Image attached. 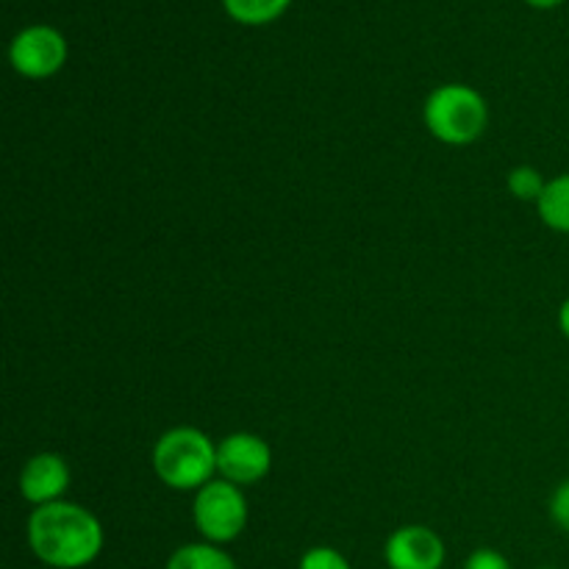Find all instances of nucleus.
Listing matches in <instances>:
<instances>
[{
    "mask_svg": "<svg viewBox=\"0 0 569 569\" xmlns=\"http://www.w3.org/2000/svg\"><path fill=\"white\" fill-rule=\"evenodd\" d=\"M28 548L50 569H83L103 553L106 531L81 503L59 500L31 511L26 526Z\"/></svg>",
    "mask_w": 569,
    "mask_h": 569,
    "instance_id": "nucleus-1",
    "label": "nucleus"
},
{
    "mask_svg": "<svg viewBox=\"0 0 569 569\" xmlns=\"http://www.w3.org/2000/svg\"><path fill=\"white\" fill-rule=\"evenodd\" d=\"M156 478L176 492H198L217 478V442L194 426L161 433L150 456Z\"/></svg>",
    "mask_w": 569,
    "mask_h": 569,
    "instance_id": "nucleus-2",
    "label": "nucleus"
},
{
    "mask_svg": "<svg viewBox=\"0 0 569 569\" xmlns=\"http://www.w3.org/2000/svg\"><path fill=\"white\" fill-rule=\"evenodd\" d=\"M422 122L437 142L465 148L478 142L489 128V103L476 87L442 83L422 103Z\"/></svg>",
    "mask_w": 569,
    "mask_h": 569,
    "instance_id": "nucleus-3",
    "label": "nucleus"
},
{
    "mask_svg": "<svg viewBox=\"0 0 569 569\" xmlns=\"http://www.w3.org/2000/svg\"><path fill=\"white\" fill-rule=\"evenodd\" d=\"M248 520L250 506L242 487H233L222 478H214V481L194 492L192 522L203 542L226 548V545L237 542L242 537Z\"/></svg>",
    "mask_w": 569,
    "mask_h": 569,
    "instance_id": "nucleus-4",
    "label": "nucleus"
},
{
    "mask_svg": "<svg viewBox=\"0 0 569 569\" xmlns=\"http://www.w3.org/2000/svg\"><path fill=\"white\" fill-rule=\"evenodd\" d=\"M70 56V44L67 37L53 26L44 22H33L22 31L14 33L9 44V64L17 76L28 78V81H44L61 72Z\"/></svg>",
    "mask_w": 569,
    "mask_h": 569,
    "instance_id": "nucleus-5",
    "label": "nucleus"
},
{
    "mask_svg": "<svg viewBox=\"0 0 569 569\" xmlns=\"http://www.w3.org/2000/svg\"><path fill=\"white\" fill-rule=\"evenodd\" d=\"M272 470V448L264 437L250 431L228 433L217 442V478L233 487H253Z\"/></svg>",
    "mask_w": 569,
    "mask_h": 569,
    "instance_id": "nucleus-6",
    "label": "nucleus"
},
{
    "mask_svg": "<svg viewBox=\"0 0 569 569\" xmlns=\"http://www.w3.org/2000/svg\"><path fill=\"white\" fill-rule=\"evenodd\" d=\"M445 559V539L428 526H400L383 545V561L389 569H442Z\"/></svg>",
    "mask_w": 569,
    "mask_h": 569,
    "instance_id": "nucleus-7",
    "label": "nucleus"
},
{
    "mask_svg": "<svg viewBox=\"0 0 569 569\" xmlns=\"http://www.w3.org/2000/svg\"><path fill=\"white\" fill-rule=\"evenodd\" d=\"M72 472L70 465L61 453H44L31 456V459L22 465L20 470V495L26 503H31L33 509L39 506H50L64 500L67 489H70Z\"/></svg>",
    "mask_w": 569,
    "mask_h": 569,
    "instance_id": "nucleus-8",
    "label": "nucleus"
},
{
    "mask_svg": "<svg viewBox=\"0 0 569 569\" xmlns=\"http://www.w3.org/2000/svg\"><path fill=\"white\" fill-rule=\"evenodd\" d=\"M164 569H239L226 548L211 542H189L170 553Z\"/></svg>",
    "mask_w": 569,
    "mask_h": 569,
    "instance_id": "nucleus-9",
    "label": "nucleus"
},
{
    "mask_svg": "<svg viewBox=\"0 0 569 569\" xmlns=\"http://www.w3.org/2000/svg\"><path fill=\"white\" fill-rule=\"evenodd\" d=\"M539 220L556 233H569V172L550 178L537 203Z\"/></svg>",
    "mask_w": 569,
    "mask_h": 569,
    "instance_id": "nucleus-10",
    "label": "nucleus"
},
{
    "mask_svg": "<svg viewBox=\"0 0 569 569\" xmlns=\"http://www.w3.org/2000/svg\"><path fill=\"white\" fill-rule=\"evenodd\" d=\"M292 0H222V9L239 26H270L287 14Z\"/></svg>",
    "mask_w": 569,
    "mask_h": 569,
    "instance_id": "nucleus-11",
    "label": "nucleus"
},
{
    "mask_svg": "<svg viewBox=\"0 0 569 569\" xmlns=\"http://www.w3.org/2000/svg\"><path fill=\"white\" fill-rule=\"evenodd\" d=\"M506 187H509V192L515 194L517 200L537 206L539 198H542L545 187H548V181H545V176L537 170V167L520 164L509 170V176H506Z\"/></svg>",
    "mask_w": 569,
    "mask_h": 569,
    "instance_id": "nucleus-12",
    "label": "nucleus"
},
{
    "mask_svg": "<svg viewBox=\"0 0 569 569\" xmlns=\"http://www.w3.org/2000/svg\"><path fill=\"white\" fill-rule=\"evenodd\" d=\"M298 569H353L350 561L345 559V553H339L331 545H317V548H309L303 556H300Z\"/></svg>",
    "mask_w": 569,
    "mask_h": 569,
    "instance_id": "nucleus-13",
    "label": "nucleus"
},
{
    "mask_svg": "<svg viewBox=\"0 0 569 569\" xmlns=\"http://www.w3.org/2000/svg\"><path fill=\"white\" fill-rule=\"evenodd\" d=\"M465 569H515V567H511V561L506 559L500 550L478 548V550H472L470 556H467Z\"/></svg>",
    "mask_w": 569,
    "mask_h": 569,
    "instance_id": "nucleus-14",
    "label": "nucleus"
},
{
    "mask_svg": "<svg viewBox=\"0 0 569 569\" xmlns=\"http://www.w3.org/2000/svg\"><path fill=\"white\" fill-rule=\"evenodd\" d=\"M550 520L569 537V478L561 481L556 492L550 495Z\"/></svg>",
    "mask_w": 569,
    "mask_h": 569,
    "instance_id": "nucleus-15",
    "label": "nucleus"
},
{
    "mask_svg": "<svg viewBox=\"0 0 569 569\" xmlns=\"http://www.w3.org/2000/svg\"><path fill=\"white\" fill-rule=\"evenodd\" d=\"M559 328H561V333L569 339V298L561 303V309H559Z\"/></svg>",
    "mask_w": 569,
    "mask_h": 569,
    "instance_id": "nucleus-16",
    "label": "nucleus"
},
{
    "mask_svg": "<svg viewBox=\"0 0 569 569\" xmlns=\"http://www.w3.org/2000/svg\"><path fill=\"white\" fill-rule=\"evenodd\" d=\"M526 3L531 6V9L548 11V9H556V6H561V3H565V0H526Z\"/></svg>",
    "mask_w": 569,
    "mask_h": 569,
    "instance_id": "nucleus-17",
    "label": "nucleus"
},
{
    "mask_svg": "<svg viewBox=\"0 0 569 569\" xmlns=\"http://www.w3.org/2000/svg\"><path fill=\"white\" fill-rule=\"evenodd\" d=\"M539 569H556V567H539Z\"/></svg>",
    "mask_w": 569,
    "mask_h": 569,
    "instance_id": "nucleus-18",
    "label": "nucleus"
}]
</instances>
